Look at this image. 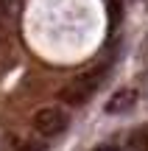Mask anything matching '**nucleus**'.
<instances>
[{
  "mask_svg": "<svg viewBox=\"0 0 148 151\" xmlns=\"http://www.w3.org/2000/svg\"><path fill=\"white\" fill-rule=\"evenodd\" d=\"M98 84H101V70L84 73V76H78L76 81H70V84L59 92V98H61L64 104H70V106H81V104H87L89 98L95 95Z\"/></svg>",
  "mask_w": 148,
  "mask_h": 151,
  "instance_id": "f257e3e1",
  "label": "nucleus"
},
{
  "mask_svg": "<svg viewBox=\"0 0 148 151\" xmlns=\"http://www.w3.org/2000/svg\"><path fill=\"white\" fill-rule=\"evenodd\" d=\"M34 126H36L39 134H61V132L67 129V112H61V109L56 106H45L39 109L36 115H34Z\"/></svg>",
  "mask_w": 148,
  "mask_h": 151,
  "instance_id": "f03ea898",
  "label": "nucleus"
},
{
  "mask_svg": "<svg viewBox=\"0 0 148 151\" xmlns=\"http://www.w3.org/2000/svg\"><path fill=\"white\" fill-rule=\"evenodd\" d=\"M134 104H137V92L134 90H117L115 95L106 101V112L109 115H120V112H129Z\"/></svg>",
  "mask_w": 148,
  "mask_h": 151,
  "instance_id": "7ed1b4c3",
  "label": "nucleus"
},
{
  "mask_svg": "<svg viewBox=\"0 0 148 151\" xmlns=\"http://www.w3.org/2000/svg\"><path fill=\"white\" fill-rule=\"evenodd\" d=\"M132 148L134 151H148V132L145 129H140V132L132 134Z\"/></svg>",
  "mask_w": 148,
  "mask_h": 151,
  "instance_id": "20e7f679",
  "label": "nucleus"
},
{
  "mask_svg": "<svg viewBox=\"0 0 148 151\" xmlns=\"http://www.w3.org/2000/svg\"><path fill=\"white\" fill-rule=\"evenodd\" d=\"M20 151H45V146H42V143H25Z\"/></svg>",
  "mask_w": 148,
  "mask_h": 151,
  "instance_id": "39448f33",
  "label": "nucleus"
}]
</instances>
